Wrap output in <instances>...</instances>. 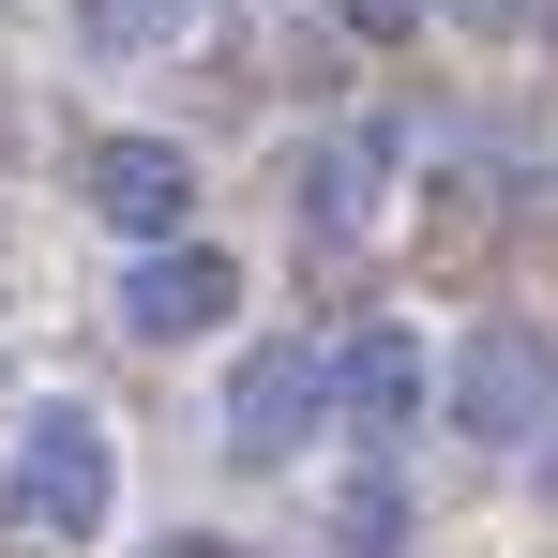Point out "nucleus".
I'll use <instances>...</instances> for the list:
<instances>
[{"label":"nucleus","mask_w":558,"mask_h":558,"mask_svg":"<svg viewBox=\"0 0 558 558\" xmlns=\"http://www.w3.org/2000/svg\"><path fill=\"white\" fill-rule=\"evenodd\" d=\"M0 544H92L106 498H121V453H106V423L76 392H31L15 408V438H0Z\"/></svg>","instance_id":"1"},{"label":"nucleus","mask_w":558,"mask_h":558,"mask_svg":"<svg viewBox=\"0 0 558 558\" xmlns=\"http://www.w3.org/2000/svg\"><path fill=\"white\" fill-rule=\"evenodd\" d=\"M453 438H483V453H544L558 438V348L529 317H483L453 348Z\"/></svg>","instance_id":"2"},{"label":"nucleus","mask_w":558,"mask_h":558,"mask_svg":"<svg viewBox=\"0 0 558 558\" xmlns=\"http://www.w3.org/2000/svg\"><path fill=\"white\" fill-rule=\"evenodd\" d=\"M76 196H92V227L106 242H182L196 227V151L182 136H92V167H76Z\"/></svg>","instance_id":"3"},{"label":"nucleus","mask_w":558,"mask_h":558,"mask_svg":"<svg viewBox=\"0 0 558 558\" xmlns=\"http://www.w3.org/2000/svg\"><path fill=\"white\" fill-rule=\"evenodd\" d=\"M317 408H332V348H302V332H257L242 363H227V453H302L317 438Z\"/></svg>","instance_id":"4"},{"label":"nucleus","mask_w":558,"mask_h":558,"mask_svg":"<svg viewBox=\"0 0 558 558\" xmlns=\"http://www.w3.org/2000/svg\"><path fill=\"white\" fill-rule=\"evenodd\" d=\"M392 167H408V151H392V121H317V136L287 151V196H302V227H317V242H363L377 211H392Z\"/></svg>","instance_id":"5"},{"label":"nucleus","mask_w":558,"mask_h":558,"mask_svg":"<svg viewBox=\"0 0 558 558\" xmlns=\"http://www.w3.org/2000/svg\"><path fill=\"white\" fill-rule=\"evenodd\" d=\"M242 317V257H211V242H151L136 272H121V332L136 348H196V332H227Z\"/></svg>","instance_id":"6"},{"label":"nucleus","mask_w":558,"mask_h":558,"mask_svg":"<svg viewBox=\"0 0 558 558\" xmlns=\"http://www.w3.org/2000/svg\"><path fill=\"white\" fill-rule=\"evenodd\" d=\"M332 408H348V438H408V423H423V348H408V332H392V317H363V332H348V348H332Z\"/></svg>","instance_id":"7"},{"label":"nucleus","mask_w":558,"mask_h":558,"mask_svg":"<svg viewBox=\"0 0 558 558\" xmlns=\"http://www.w3.org/2000/svg\"><path fill=\"white\" fill-rule=\"evenodd\" d=\"M196 0H76V46L92 61H151V46H182Z\"/></svg>","instance_id":"8"},{"label":"nucleus","mask_w":558,"mask_h":558,"mask_svg":"<svg viewBox=\"0 0 558 558\" xmlns=\"http://www.w3.org/2000/svg\"><path fill=\"white\" fill-rule=\"evenodd\" d=\"M332 544H348V558L408 544V498H392V468H363V483H332Z\"/></svg>","instance_id":"9"},{"label":"nucleus","mask_w":558,"mask_h":558,"mask_svg":"<svg viewBox=\"0 0 558 558\" xmlns=\"http://www.w3.org/2000/svg\"><path fill=\"white\" fill-rule=\"evenodd\" d=\"M438 31H468V46H498V31H544V0H438Z\"/></svg>","instance_id":"10"},{"label":"nucleus","mask_w":558,"mask_h":558,"mask_svg":"<svg viewBox=\"0 0 558 558\" xmlns=\"http://www.w3.org/2000/svg\"><path fill=\"white\" fill-rule=\"evenodd\" d=\"M408 15H423V0H332V31H363V46H392Z\"/></svg>","instance_id":"11"},{"label":"nucleus","mask_w":558,"mask_h":558,"mask_svg":"<svg viewBox=\"0 0 558 558\" xmlns=\"http://www.w3.org/2000/svg\"><path fill=\"white\" fill-rule=\"evenodd\" d=\"M151 558H257V544H227V529H182V544H151Z\"/></svg>","instance_id":"12"},{"label":"nucleus","mask_w":558,"mask_h":558,"mask_svg":"<svg viewBox=\"0 0 558 558\" xmlns=\"http://www.w3.org/2000/svg\"><path fill=\"white\" fill-rule=\"evenodd\" d=\"M544 46H558V0H544Z\"/></svg>","instance_id":"13"},{"label":"nucleus","mask_w":558,"mask_h":558,"mask_svg":"<svg viewBox=\"0 0 558 558\" xmlns=\"http://www.w3.org/2000/svg\"><path fill=\"white\" fill-rule=\"evenodd\" d=\"M544 498H558V453H544Z\"/></svg>","instance_id":"14"}]
</instances>
